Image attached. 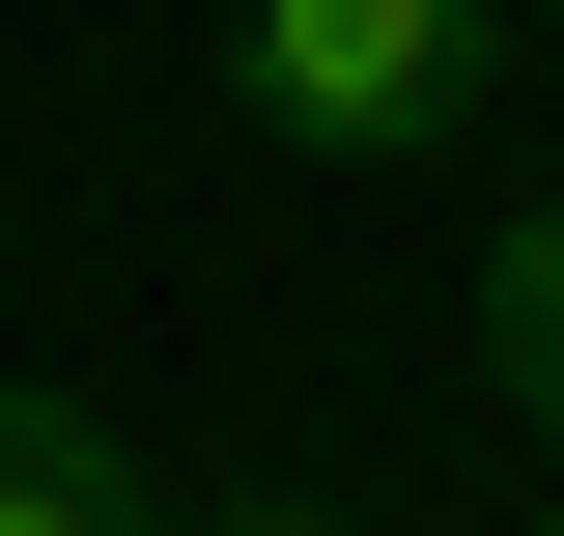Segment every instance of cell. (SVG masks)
Returning a JSON list of instances; mask_svg holds the SVG:
<instances>
[{"mask_svg":"<svg viewBox=\"0 0 564 536\" xmlns=\"http://www.w3.org/2000/svg\"><path fill=\"white\" fill-rule=\"evenodd\" d=\"M226 85L311 170H423V141L508 85V0H226Z\"/></svg>","mask_w":564,"mask_h":536,"instance_id":"1","label":"cell"},{"mask_svg":"<svg viewBox=\"0 0 564 536\" xmlns=\"http://www.w3.org/2000/svg\"><path fill=\"white\" fill-rule=\"evenodd\" d=\"M0 536H170V508H141V452L85 396H0Z\"/></svg>","mask_w":564,"mask_h":536,"instance_id":"2","label":"cell"},{"mask_svg":"<svg viewBox=\"0 0 564 536\" xmlns=\"http://www.w3.org/2000/svg\"><path fill=\"white\" fill-rule=\"evenodd\" d=\"M480 367L564 424V199H508V226H480Z\"/></svg>","mask_w":564,"mask_h":536,"instance_id":"3","label":"cell"},{"mask_svg":"<svg viewBox=\"0 0 564 536\" xmlns=\"http://www.w3.org/2000/svg\"><path fill=\"white\" fill-rule=\"evenodd\" d=\"M198 536H339V508H198Z\"/></svg>","mask_w":564,"mask_h":536,"instance_id":"4","label":"cell"},{"mask_svg":"<svg viewBox=\"0 0 564 536\" xmlns=\"http://www.w3.org/2000/svg\"><path fill=\"white\" fill-rule=\"evenodd\" d=\"M536 536H564V508H536Z\"/></svg>","mask_w":564,"mask_h":536,"instance_id":"5","label":"cell"}]
</instances>
